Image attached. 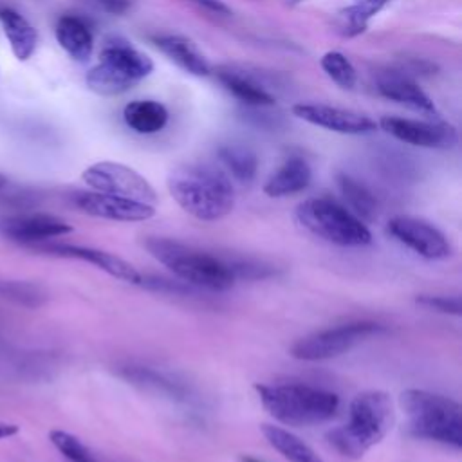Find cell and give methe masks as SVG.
Masks as SVG:
<instances>
[{
	"label": "cell",
	"instance_id": "obj_5",
	"mask_svg": "<svg viewBox=\"0 0 462 462\" xmlns=\"http://www.w3.org/2000/svg\"><path fill=\"white\" fill-rule=\"evenodd\" d=\"M399 406L415 437L435 440L455 449L462 448V410L451 397L408 388L401 392Z\"/></svg>",
	"mask_w": 462,
	"mask_h": 462
},
{
	"label": "cell",
	"instance_id": "obj_21",
	"mask_svg": "<svg viewBox=\"0 0 462 462\" xmlns=\"http://www.w3.org/2000/svg\"><path fill=\"white\" fill-rule=\"evenodd\" d=\"M123 119L137 134L150 135L161 132L168 123V110L153 99H135L123 108Z\"/></svg>",
	"mask_w": 462,
	"mask_h": 462
},
{
	"label": "cell",
	"instance_id": "obj_34",
	"mask_svg": "<svg viewBox=\"0 0 462 462\" xmlns=\"http://www.w3.org/2000/svg\"><path fill=\"white\" fill-rule=\"evenodd\" d=\"M5 182H7V179L0 173V188H4V186H5Z\"/></svg>",
	"mask_w": 462,
	"mask_h": 462
},
{
	"label": "cell",
	"instance_id": "obj_25",
	"mask_svg": "<svg viewBox=\"0 0 462 462\" xmlns=\"http://www.w3.org/2000/svg\"><path fill=\"white\" fill-rule=\"evenodd\" d=\"M218 157L227 171L240 182H251L258 170V159L254 152L245 146L227 144L218 150Z\"/></svg>",
	"mask_w": 462,
	"mask_h": 462
},
{
	"label": "cell",
	"instance_id": "obj_32",
	"mask_svg": "<svg viewBox=\"0 0 462 462\" xmlns=\"http://www.w3.org/2000/svg\"><path fill=\"white\" fill-rule=\"evenodd\" d=\"M18 426L16 424H11V422H0V439H7V437H13L18 433Z\"/></svg>",
	"mask_w": 462,
	"mask_h": 462
},
{
	"label": "cell",
	"instance_id": "obj_13",
	"mask_svg": "<svg viewBox=\"0 0 462 462\" xmlns=\"http://www.w3.org/2000/svg\"><path fill=\"white\" fill-rule=\"evenodd\" d=\"M74 204L87 215L116 222H141L155 215V206L152 204L99 191L76 193Z\"/></svg>",
	"mask_w": 462,
	"mask_h": 462
},
{
	"label": "cell",
	"instance_id": "obj_29",
	"mask_svg": "<svg viewBox=\"0 0 462 462\" xmlns=\"http://www.w3.org/2000/svg\"><path fill=\"white\" fill-rule=\"evenodd\" d=\"M415 301L426 309H431L440 314L460 316L462 314V301L460 296H444V294H419Z\"/></svg>",
	"mask_w": 462,
	"mask_h": 462
},
{
	"label": "cell",
	"instance_id": "obj_20",
	"mask_svg": "<svg viewBox=\"0 0 462 462\" xmlns=\"http://www.w3.org/2000/svg\"><path fill=\"white\" fill-rule=\"evenodd\" d=\"M0 25L4 29V34L11 45L13 54L16 60L25 61L32 56L36 43H38V34L34 27L16 11L4 7L0 9Z\"/></svg>",
	"mask_w": 462,
	"mask_h": 462
},
{
	"label": "cell",
	"instance_id": "obj_2",
	"mask_svg": "<svg viewBox=\"0 0 462 462\" xmlns=\"http://www.w3.org/2000/svg\"><path fill=\"white\" fill-rule=\"evenodd\" d=\"M395 410L383 390L357 393L348 406V420L327 433L330 446L346 458H361L392 430Z\"/></svg>",
	"mask_w": 462,
	"mask_h": 462
},
{
	"label": "cell",
	"instance_id": "obj_8",
	"mask_svg": "<svg viewBox=\"0 0 462 462\" xmlns=\"http://www.w3.org/2000/svg\"><path fill=\"white\" fill-rule=\"evenodd\" d=\"M386 332L377 321H350L298 339L289 354L300 361H325L348 352L357 343Z\"/></svg>",
	"mask_w": 462,
	"mask_h": 462
},
{
	"label": "cell",
	"instance_id": "obj_33",
	"mask_svg": "<svg viewBox=\"0 0 462 462\" xmlns=\"http://www.w3.org/2000/svg\"><path fill=\"white\" fill-rule=\"evenodd\" d=\"M238 460H240V462H262V460H258V458H254V457H251V455H240Z\"/></svg>",
	"mask_w": 462,
	"mask_h": 462
},
{
	"label": "cell",
	"instance_id": "obj_27",
	"mask_svg": "<svg viewBox=\"0 0 462 462\" xmlns=\"http://www.w3.org/2000/svg\"><path fill=\"white\" fill-rule=\"evenodd\" d=\"M319 65L323 69V72L341 88H352L357 81V74L354 65L350 63V60L337 52V51H328L321 56Z\"/></svg>",
	"mask_w": 462,
	"mask_h": 462
},
{
	"label": "cell",
	"instance_id": "obj_7",
	"mask_svg": "<svg viewBox=\"0 0 462 462\" xmlns=\"http://www.w3.org/2000/svg\"><path fill=\"white\" fill-rule=\"evenodd\" d=\"M153 70V61L144 52L116 43L103 49L99 61L87 72V87L99 96H119L134 88Z\"/></svg>",
	"mask_w": 462,
	"mask_h": 462
},
{
	"label": "cell",
	"instance_id": "obj_22",
	"mask_svg": "<svg viewBox=\"0 0 462 462\" xmlns=\"http://www.w3.org/2000/svg\"><path fill=\"white\" fill-rule=\"evenodd\" d=\"M262 435L265 440L287 460V462H325L305 440H301L292 431L276 426L262 424Z\"/></svg>",
	"mask_w": 462,
	"mask_h": 462
},
{
	"label": "cell",
	"instance_id": "obj_23",
	"mask_svg": "<svg viewBox=\"0 0 462 462\" xmlns=\"http://www.w3.org/2000/svg\"><path fill=\"white\" fill-rule=\"evenodd\" d=\"M218 79L226 87V90H229L235 97H238L245 105L269 106V105H274L276 101L274 96H271L263 87L233 70L218 72Z\"/></svg>",
	"mask_w": 462,
	"mask_h": 462
},
{
	"label": "cell",
	"instance_id": "obj_35",
	"mask_svg": "<svg viewBox=\"0 0 462 462\" xmlns=\"http://www.w3.org/2000/svg\"><path fill=\"white\" fill-rule=\"evenodd\" d=\"M300 2H303V0H287V4H291V5H294V4H300Z\"/></svg>",
	"mask_w": 462,
	"mask_h": 462
},
{
	"label": "cell",
	"instance_id": "obj_6",
	"mask_svg": "<svg viewBox=\"0 0 462 462\" xmlns=\"http://www.w3.org/2000/svg\"><path fill=\"white\" fill-rule=\"evenodd\" d=\"M296 218L307 231L336 245L359 247L372 242L366 224L346 206L328 197H312L300 202Z\"/></svg>",
	"mask_w": 462,
	"mask_h": 462
},
{
	"label": "cell",
	"instance_id": "obj_28",
	"mask_svg": "<svg viewBox=\"0 0 462 462\" xmlns=\"http://www.w3.org/2000/svg\"><path fill=\"white\" fill-rule=\"evenodd\" d=\"M49 440L69 462H96L87 446L69 431L52 430L49 433Z\"/></svg>",
	"mask_w": 462,
	"mask_h": 462
},
{
	"label": "cell",
	"instance_id": "obj_4",
	"mask_svg": "<svg viewBox=\"0 0 462 462\" xmlns=\"http://www.w3.org/2000/svg\"><path fill=\"white\" fill-rule=\"evenodd\" d=\"M143 245L159 263L193 287L220 292L231 289L236 282L229 262L208 254L206 251L164 236H148Z\"/></svg>",
	"mask_w": 462,
	"mask_h": 462
},
{
	"label": "cell",
	"instance_id": "obj_11",
	"mask_svg": "<svg viewBox=\"0 0 462 462\" xmlns=\"http://www.w3.org/2000/svg\"><path fill=\"white\" fill-rule=\"evenodd\" d=\"M379 126L392 137L419 148H435L448 150L453 148L458 141L455 126L439 121H417L406 117L384 116L379 121Z\"/></svg>",
	"mask_w": 462,
	"mask_h": 462
},
{
	"label": "cell",
	"instance_id": "obj_26",
	"mask_svg": "<svg viewBox=\"0 0 462 462\" xmlns=\"http://www.w3.org/2000/svg\"><path fill=\"white\" fill-rule=\"evenodd\" d=\"M390 0H357L339 13V29L345 36H356L363 32L368 20L375 16Z\"/></svg>",
	"mask_w": 462,
	"mask_h": 462
},
{
	"label": "cell",
	"instance_id": "obj_1",
	"mask_svg": "<svg viewBox=\"0 0 462 462\" xmlns=\"http://www.w3.org/2000/svg\"><path fill=\"white\" fill-rule=\"evenodd\" d=\"M166 184L171 199L197 220L215 222L235 208L229 177L211 164H180L168 173Z\"/></svg>",
	"mask_w": 462,
	"mask_h": 462
},
{
	"label": "cell",
	"instance_id": "obj_14",
	"mask_svg": "<svg viewBox=\"0 0 462 462\" xmlns=\"http://www.w3.org/2000/svg\"><path fill=\"white\" fill-rule=\"evenodd\" d=\"M0 229L7 238L22 244H34V242L63 236L72 231V227L65 220L47 213L7 217L2 220Z\"/></svg>",
	"mask_w": 462,
	"mask_h": 462
},
{
	"label": "cell",
	"instance_id": "obj_3",
	"mask_svg": "<svg viewBox=\"0 0 462 462\" xmlns=\"http://www.w3.org/2000/svg\"><path fill=\"white\" fill-rule=\"evenodd\" d=\"M265 411L285 426H312L332 419L339 408L337 393L309 384H254Z\"/></svg>",
	"mask_w": 462,
	"mask_h": 462
},
{
	"label": "cell",
	"instance_id": "obj_15",
	"mask_svg": "<svg viewBox=\"0 0 462 462\" xmlns=\"http://www.w3.org/2000/svg\"><path fill=\"white\" fill-rule=\"evenodd\" d=\"M45 251L56 256L63 258H76L87 263H92L94 267L101 269L112 278H117L121 282L128 283H141L143 274L126 260H123L117 254H112L108 251H101L96 247H85V245H74V244H52L47 245Z\"/></svg>",
	"mask_w": 462,
	"mask_h": 462
},
{
	"label": "cell",
	"instance_id": "obj_9",
	"mask_svg": "<svg viewBox=\"0 0 462 462\" xmlns=\"http://www.w3.org/2000/svg\"><path fill=\"white\" fill-rule=\"evenodd\" d=\"M83 182L92 188V191L117 195L144 204L155 206L157 193L153 186L134 168L116 162V161H99L90 164L81 173Z\"/></svg>",
	"mask_w": 462,
	"mask_h": 462
},
{
	"label": "cell",
	"instance_id": "obj_19",
	"mask_svg": "<svg viewBox=\"0 0 462 462\" xmlns=\"http://www.w3.org/2000/svg\"><path fill=\"white\" fill-rule=\"evenodd\" d=\"M60 47L76 61H87L92 54L94 38L88 25L78 16H61L56 23Z\"/></svg>",
	"mask_w": 462,
	"mask_h": 462
},
{
	"label": "cell",
	"instance_id": "obj_10",
	"mask_svg": "<svg viewBox=\"0 0 462 462\" xmlns=\"http://www.w3.org/2000/svg\"><path fill=\"white\" fill-rule=\"evenodd\" d=\"M386 233L426 260H446L453 253L448 236L437 226L419 217L397 215L388 220Z\"/></svg>",
	"mask_w": 462,
	"mask_h": 462
},
{
	"label": "cell",
	"instance_id": "obj_18",
	"mask_svg": "<svg viewBox=\"0 0 462 462\" xmlns=\"http://www.w3.org/2000/svg\"><path fill=\"white\" fill-rule=\"evenodd\" d=\"M312 179V170L309 162L301 157H289L263 184V193L267 197H289L303 191Z\"/></svg>",
	"mask_w": 462,
	"mask_h": 462
},
{
	"label": "cell",
	"instance_id": "obj_31",
	"mask_svg": "<svg viewBox=\"0 0 462 462\" xmlns=\"http://www.w3.org/2000/svg\"><path fill=\"white\" fill-rule=\"evenodd\" d=\"M182 2L195 4V5H199L206 11H211L215 14H231V9L222 0H182Z\"/></svg>",
	"mask_w": 462,
	"mask_h": 462
},
{
	"label": "cell",
	"instance_id": "obj_17",
	"mask_svg": "<svg viewBox=\"0 0 462 462\" xmlns=\"http://www.w3.org/2000/svg\"><path fill=\"white\" fill-rule=\"evenodd\" d=\"M153 43L184 72L199 78L208 76L211 72L209 61L189 38L180 34H161L153 38Z\"/></svg>",
	"mask_w": 462,
	"mask_h": 462
},
{
	"label": "cell",
	"instance_id": "obj_24",
	"mask_svg": "<svg viewBox=\"0 0 462 462\" xmlns=\"http://www.w3.org/2000/svg\"><path fill=\"white\" fill-rule=\"evenodd\" d=\"M337 186H339V191H341L343 199L346 200L350 211L356 217H359L363 222L374 220L375 211H377V202H375V197L361 182H357L356 179H352L345 173H339Z\"/></svg>",
	"mask_w": 462,
	"mask_h": 462
},
{
	"label": "cell",
	"instance_id": "obj_16",
	"mask_svg": "<svg viewBox=\"0 0 462 462\" xmlns=\"http://www.w3.org/2000/svg\"><path fill=\"white\" fill-rule=\"evenodd\" d=\"M377 90L390 101L404 105L426 116H439L430 96L410 78L401 74H384L377 81Z\"/></svg>",
	"mask_w": 462,
	"mask_h": 462
},
{
	"label": "cell",
	"instance_id": "obj_12",
	"mask_svg": "<svg viewBox=\"0 0 462 462\" xmlns=\"http://www.w3.org/2000/svg\"><path fill=\"white\" fill-rule=\"evenodd\" d=\"M292 114L310 125L345 135H366L377 128V123L365 114L323 103H296Z\"/></svg>",
	"mask_w": 462,
	"mask_h": 462
},
{
	"label": "cell",
	"instance_id": "obj_30",
	"mask_svg": "<svg viewBox=\"0 0 462 462\" xmlns=\"http://www.w3.org/2000/svg\"><path fill=\"white\" fill-rule=\"evenodd\" d=\"M90 2L96 4L101 11L110 14H125L132 5V0H90Z\"/></svg>",
	"mask_w": 462,
	"mask_h": 462
}]
</instances>
